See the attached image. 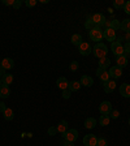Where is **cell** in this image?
Masks as SVG:
<instances>
[{
	"instance_id": "277c9868",
	"label": "cell",
	"mask_w": 130,
	"mask_h": 146,
	"mask_svg": "<svg viewBox=\"0 0 130 146\" xmlns=\"http://www.w3.org/2000/svg\"><path fill=\"white\" fill-rule=\"evenodd\" d=\"M111 50H112L113 55H115L116 58H118V56H122L124 55V46L121 44V43L118 42H112V44H111Z\"/></svg>"
},
{
	"instance_id": "bcb514c9",
	"label": "cell",
	"mask_w": 130,
	"mask_h": 146,
	"mask_svg": "<svg viewBox=\"0 0 130 146\" xmlns=\"http://www.w3.org/2000/svg\"><path fill=\"white\" fill-rule=\"evenodd\" d=\"M3 85V81H1V78H0V86Z\"/></svg>"
},
{
	"instance_id": "9a60e30c",
	"label": "cell",
	"mask_w": 130,
	"mask_h": 146,
	"mask_svg": "<svg viewBox=\"0 0 130 146\" xmlns=\"http://www.w3.org/2000/svg\"><path fill=\"white\" fill-rule=\"evenodd\" d=\"M79 82H81L82 86H86V88H90V86H92V84H94V80H92V77L90 76H82L81 80H79Z\"/></svg>"
},
{
	"instance_id": "d4e9b609",
	"label": "cell",
	"mask_w": 130,
	"mask_h": 146,
	"mask_svg": "<svg viewBox=\"0 0 130 146\" xmlns=\"http://www.w3.org/2000/svg\"><path fill=\"white\" fill-rule=\"evenodd\" d=\"M109 65H111V60H109L108 58H102V59H99V68L107 69Z\"/></svg>"
},
{
	"instance_id": "30bf717a",
	"label": "cell",
	"mask_w": 130,
	"mask_h": 146,
	"mask_svg": "<svg viewBox=\"0 0 130 146\" xmlns=\"http://www.w3.org/2000/svg\"><path fill=\"white\" fill-rule=\"evenodd\" d=\"M109 73V77L113 80L116 78H120V77L122 76V69L120 67H117V65H115V67H111V69L108 70Z\"/></svg>"
},
{
	"instance_id": "d590c367",
	"label": "cell",
	"mask_w": 130,
	"mask_h": 146,
	"mask_svg": "<svg viewBox=\"0 0 130 146\" xmlns=\"http://www.w3.org/2000/svg\"><path fill=\"white\" fill-rule=\"evenodd\" d=\"M118 116H120V112H118L117 110H112V111H111V113H109V117H111V119H117Z\"/></svg>"
},
{
	"instance_id": "74e56055",
	"label": "cell",
	"mask_w": 130,
	"mask_h": 146,
	"mask_svg": "<svg viewBox=\"0 0 130 146\" xmlns=\"http://www.w3.org/2000/svg\"><path fill=\"white\" fill-rule=\"evenodd\" d=\"M122 9H124V12H125V13L130 15V0L125 3V5H124V8H122Z\"/></svg>"
},
{
	"instance_id": "7402d4cb",
	"label": "cell",
	"mask_w": 130,
	"mask_h": 146,
	"mask_svg": "<svg viewBox=\"0 0 130 146\" xmlns=\"http://www.w3.org/2000/svg\"><path fill=\"white\" fill-rule=\"evenodd\" d=\"M1 81H3L4 85L9 86L11 84H13V76L11 74V73H5V74L1 77Z\"/></svg>"
},
{
	"instance_id": "ab89813d",
	"label": "cell",
	"mask_w": 130,
	"mask_h": 146,
	"mask_svg": "<svg viewBox=\"0 0 130 146\" xmlns=\"http://www.w3.org/2000/svg\"><path fill=\"white\" fill-rule=\"evenodd\" d=\"M15 1L16 0H1V3H3L4 5H12V7H13V4H15Z\"/></svg>"
},
{
	"instance_id": "cb8c5ba5",
	"label": "cell",
	"mask_w": 130,
	"mask_h": 146,
	"mask_svg": "<svg viewBox=\"0 0 130 146\" xmlns=\"http://www.w3.org/2000/svg\"><path fill=\"white\" fill-rule=\"evenodd\" d=\"M95 125H96V120L94 117H87L85 120V127L87 129H92V128H95Z\"/></svg>"
},
{
	"instance_id": "c3c4849f",
	"label": "cell",
	"mask_w": 130,
	"mask_h": 146,
	"mask_svg": "<svg viewBox=\"0 0 130 146\" xmlns=\"http://www.w3.org/2000/svg\"><path fill=\"white\" fill-rule=\"evenodd\" d=\"M0 63H1V60H0Z\"/></svg>"
},
{
	"instance_id": "83f0119b",
	"label": "cell",
	"mask_w": 130,
	"mask_h": 146,
	"mask_svg": "<svg viewBox=\"0 0 130 146\" xmlns=\"http://www.w3.org/2000/svg\"><path fill=\"white\" fill-rule=\"evenodd\" d=\"M120 27H121V22L118 21V20H112V21H111V26H109V29L117 31V30H120Z\"/></svg>"
},
{
	"instance_id": "f35d334b",
	"label": "cell",
	"mask_w": 130,
	"mask_h": 146,
	"mask_svg": "<svg viewBox=\"0 0 130 146\" xmlns=\"http://www.w3.org/2000/svg\"><path fill=\"white\" fill-rule=\"evenodd\" d=\"M21 5H22L21 0H16L15 4H13V8H15V9H20V8H21Z\"/></svg>"
},
{
	"instance_id": "4316f807",
	"label": "cell",
	"mask_w": 130,
	"mask_h": 146,
	"mask_svg": "<svg viewBox=\"0 0 130 146\" xmlns=\"http://www.w3.org/2000/svg\"><path fill=\"white\" fill-rule=\"evenodd\" d=\"M121 30H124L125 33L130 31V18H126L124 21H121V27H120Z\"/></svg>"
},
{
	"instance_id": "6da1fadb",
	"label": "cell",
	"mask_w": 130,
	"mask_h": 146,
	"mask_svg": "<svg viewBox=\"0 0 130 146\" xmlns=\"http://www.w3.org/2000/svg\"><path fill=\"white\" fill-rule=\"evenodd\" d=\"M107 52H108V47L104 43H96L92 48V54L95 55V58L102 59V58H107Z\"/></svg>"
},
{
	"instance_id": "52a82bcc",
	"label": "cell",
	"mask_w": 130,
	"mask_h": 146,
	"mask_svg": "<svg viewBox=\"0 0 130 146\" xmlns=\"http://www.w3.org/2000/svg\"><path fill=\"white\" fill-rule=\"evenodd\" d=\"M96 76L100 78V81H102V85H103V84H106L107 81H109V80H111L108 70H107V69H103V68H98V69H96Z\"/></svg>"
},
{
	"instance_id": "8d00e7d4",
	"label": "cell",
	"mask_w": 130,
	"mask_h": 146,
	"mask_svg": "<svg viewBox=\"0 0 130 146\" xmlns=\"http://www.w3.org/2000/svg\"><path fill=\"white\" fill-rule=\"evenodd\" d=\"M47 132H48L49 136H55V134L57 133V128H56V127H49Z\"/></svg>"
},
{
	"instance_id": "1f68e13d",
	"label": "cell",
	"mask_w": 130,
	"mask_h": 146,
	"mask_svg": "<svg viewBox=\"0 0 130 146\" xmlns=\"http://www.w3.org/2000/svg\"><path fill=\"white\" fill-rule=\"evenodd\" d=\"M78 68H79V65H78V61L73 60L72 63H70V65H69V69L72 70V72H76V70H78Z\"/></svg>"
},
{
	"instance_id": "8fae6325",
	"label": "cell",
	"mask_w": 130,
	"mask_h": 146,
	"mask_svg": "<svg viewBox=\"0 0 130 146\" xmlns=\"http://www.w3.org/2000/svg\"><path fill=\"white\" fill-rule=\"evenodd\" d=\"M103 38L108 42H115L116 40V31L112 29H104L103 30Z\"/></svg>"
},
{
	"instance_id": "e575fe53",
	"label": "cell",
	"mask_w": 130,
	"mask_h": 146,
	"mask_svg": "<svg viewBox=\"0 0 130 146\" xmlns=\"http://www.w3.org/2000/svg\"><path fill=\"white\" fill-rule=\"evenodd\" d=\"M36 3H38L36 0H26V1H25L26 7H29V8H33V7H35Z\"/></svg>"
},
{
	"instance_id": "44dd1931",
	"label": "cell",
	"mask_w": 130,
	"mask_h": 146,
	"mask_svg": "<svg viewBox=\"0 0 130 146\" xmlns=\"http://www.w3.org/2000/svg\"><path fill=\"white\" fill-rule=\"evenodd\" d=\"M81 82L79 81H72V82H69V86H68V89H69L70 91H78L79 89H81Z\"/></svg>"
},
{
	"instance_id": "f6af8a7d",
	"label": "cell",
	"mask_w": 130,
	"mask_h": 146,
	"mask_svg": "<svg viewBox=\"0 0 130 146\" xmlns=\"http://www.w3.org/2000/svg\"><path fill=\"white\" fill-rule=\"evenodd\" d=\"M40 3H42V4H47V3H48V0H40Z\"/></svg>"
},
{
	"instance_id": "2e32d148",
	"label": "cell",
	"mask_w": 130,
	"mask_h": 146,
	"mask_svg": "<svg viewBox=\"0 0 130 146\" xmlns=\"http://www.w3.org/2000/svg\"><path fill=\"white\" fill-rule=\"evenodd\" d=\"M120 94L125 98H130V85L129 84H122L120 86Z\"/></svg>"
},
{
	"instance_id": "7dc6e473",
	"label": "cell",
	"mask_w": 130,
	"mask_h": 146,
	"mask_svg": "<svg viewBox=\"0 0 130 146\" xmlns=\"http://www.w3.org/2000/svg\"><path fill=\"white\" fill-rule=\"evenodd\" d=\"M129 125H130V119H129Z\"/></svg>"
},
{
	"instance_id": "f546056e",
	"label": "cell",
	"mask_w": 130,
	"mask_h": 146,
	"mask_svg": "<svg viewBox=\"0 0 130 146\" xmlns=\"http://www.w3.org/2000/svg\"><path fill=\"white\" fill-rule=\"evenodd\" d=\"M125 3H126V1H124V0H116V1H113V8H116V9L124 8Z\"/></svg>"
},
{
	"instance_id": "603a6c76",
	"label": "cell",
	"mask_w": 130,
	"mask_h": 146,
	"mask_svg": "<svg viewBox=\"0 0 130 146\" xmlns=\"http://www.w3.org/2000/svg\"><path fill=\"white\" fill-rule=\"evenodd\" d=\"M70 42L73 43L74 46H79L83 40H82V35L81 34H73L72 38H70Z\"/></svg>"
},
{
	"instance_id": "484cf974",
	"label": "cell",
	"mask_w": 130,
	"mask_h": 146,
	"mask_svg": "<svg viewBox=\"0 0 130 146\" xmlns=\"http://www.w3.org/2000/svg\"><path fill=\"white\" fill-rule=\"evenodd\" d=\"M109 121H111V117H109L108 115H102L99 119V124L102 125V127H107V125H109Z\"/></svg>"
},
{
	"instance_id": "9c48e42d",
	"label": "cell",
	"mask_w": 130,
	"mask_h": 146,
	"mask_svg": "<svg viewBox=\"0 0 130 146\" xmlns=\"http://www.w3.org/2000/svg\"><path fill=\"white\" fill-rule=\"evenodd\" d=\"M98 137L95 134H86L83 137V145L85 146H96Z\"/></svg>"
},
{
	"instance_id": "7a4b0ae2",
	"label": "cell",
	"mask_w": 130,
	"mask_h": 146,
	"mask_svg": "<svg viewBox=\"0 0 130 146\" xmlns=\"http://www.w3.org/2000/svg\"><path fill=\"white\" fill-rule=\"evenodd\" d=\"M88 35H90V39L92 40V42L100 43V40L103 39V30H102L100 27L95 26L92 30L88 31Z\"/></svg>"
},
{
	"instance_id": "3957f363",
	"label": "cell",
	"mask_w": 130,
	"mask_h": 146,
	"mask_svg": "<svg viewBox=\"0 0 130 146\" xmlns=\"http://www.w3.org/2000/svg\"><path fill=\"white\" fill-rule=\"evenodd\" d=\"M91 20L94 21V24L96 25L98 27H102L106 25V22H107V18H106V16L104 15H102V13H95V15H92L91 16Z\"/></svg>"
},
{
	"instance_id": "4dcf8cb0",
	"label": "cell",
	"mask_w": 130,
	"mask_h": 146,
	"mask_svg": "<svg viewBox=\"0 0 130 146\" xmlns=\"http://www.w3.org/2000/svg\"><path fill=\"white\" fill-rule=\"evenodd\" d=\"M107 145H108V141H107L104 137H98L96 146H107Z\"/></svg>"
},
{
	"instance_id": "4fadbf2b",
	"label": "cell",
	"mask_w": 130,
	"mask_h": 146,
	"mask_svg": "<svg viewBox=\"0 0 130 146\" xmlns=\"http://www.w3.org/2000/svg\"><path fill=\"white\" fill-rule=\"evenodd\" d=\"M56 86H57L60 90H67L68 86H69V81H68L65 77H59L57 81H56Z\"/></svg>"
},
{
	"instance_id": "d6986e66",
	"label": "cell",
	"mask_w": 130,
	"mask_h": 146,
	"mask_svg": "<svg viewBox=\"0 0 130 146\" xmlns=\"http://www.w3.org/2000/svg\"><path fill=\"white\" fill-rule=\"evenodd\" d=\"M57 133H61V134H64L65 132L68 131V121H65V120H61L60 123L57 124Z\"/></svg>"
},
{
	"instance_id": "8992f818",
	"label": "cell",
	"mask_w": 130,
	"mask_h": 146,
	"mask_svg": "<svg viewBox=\"0 0 130 146\" xmlns=\"http://www.w3.org/2000/svg\"><path fill=\"white\" fill-rule=\"evenodd\" d=\"M111 111H112V104H111V102L104 100V102H102V103L99 104V112L102 113V115H108L109 116Z\"/></svg>"
},
{
	"instance_id": "e0dca14e",
	"label": "cell",
	"mask_w": 130,
	"mask_h": 146,
	"mask_svg": "<svg viewBox=\"0 0 130 146\" xmlns=\"http://www.w3.org/2000/svg\"><path fill=\"white\" fill-rule=\"evenodd\" d=\"M9 94H11V89H9V86L7 85H1L0 86V98H3V99H5V98L9 97Z\"/></svg>"
},
{
	"instance_id": "ba28073f",
	"label": "cell",
	"mask_w": 130,
	"mask_h": 146,
	"mask_svg": "<svg viewBox=\"0 0 130 146\" xmlns=\"http://www.w3.org/2000/svg\"><path fill=\"white\" fill-rule=\"evenodd\" d=\"M78 51H79V54H81L82 56H87V55H90L91 52H92V48H91L90 43L82 42L81 44L78 46Z\"/></svg>"
},
{
	"instance_id": "ee69618b",
	"label": "cell",
	"mask_w": 130,
	"mask_h": 146,
	"mask_svg": "<svg viewBox=\"0 0 130 146\" xmlns=\"http://www.w3.org/2000/svg\"><path fill=\"white\" fill-rule=\"evenodd\" d=\"M63 146H74V143H73V142H69V141H65Z\"/></svg>"
},
{
	"instance_id": "836d02e7",
	"label": "cell",
	"mask_w": 130,
	"mask_h": 146,
	"mask_svg": "<svg viewBox=\"0 0 130 146\" xmlns=\"http://www.w3.org/2000/svg\"><path fill=\"white\" fill-rule=\"evenodd\" d=\"M63 98L64 99H69L70 97H72V91L69 90V89H67V90H63Z\"/></svg>"
},
{
	"instance_id": "ffe728a7",
	"label": "cell",
	"mask_w": 130,
	"mask_h": 146,
	"mask_svg": "<svg viewBox=\"0 0 130 146\" xmlns=\"http://www.w3.org/2000/svg\"><path fill=\"white\" fill-rule=\"evenodd\" d=\"M3 116L7 121H11V120H13V117H15V112H13L12 108H8V107H7V110L3 112Z\"/></svg>"
},
{
	"instance_id": "d6a6232c",
	"label": "cell",
	"mask_w": 130,
	"mask_h": 146,
	"mask_svg": "<svg viewBox=\"0 0 130 146\" xmlns=\"http://www.w3.org/2000/svg\"><path fill=\"white\" fill-rule=\"evenodd\" d=\"M122 46H124V55L127 58L130 55V42H125V44H122Z\"/></svg>"
},
{
	"instance_id": "ac0fdd59",
	"label": "cell",
	"mask_w": 130,
	"mask_h": 146,
	"mask_svg": "<svg viewBox=\"0 0 130 146\" xmlns=\"http://www.w3.org/2000/svg\"><path fill=\"white\" fill-rule=\"evenodd\" d=\"M116 63H117V67H120L122 69V68L127 67V58L125 56V55L118 56V58H116Z\"/></svg>"
},
{
	"instance_id": "b9f144b4",
	"label": "cell",
	"mask_w": 130,
	"mask_h": 146,
	"mask_svg": "<svg viewBox=\"0 0 130 146\" xmlns=\"http://www.w3.org/2000/svg\"><path fill=\"white\" fill-rule=\"evenodd\" d=\"M4 74H5V69H4V68H1V67H0V78H1V77H3Z\"/></svg>"
},
{
	"instance_id": "5bb4252c",
	"label": "cell",
	"mask_w": 130,
	"mask_h": 146,
	"mask_svg": "<svg viewBox=\"0 0 130 146\" xmlns=\"http://www.w3.org/2000/svg\"><path fill=\"white\" fill-rule=\"evenodd\" d=\"M103 88H104V91L106 93H112L113 90L116 89V81L115 80H109V81H107L106 84H103Z\"/></svg>"
},
{
	"instance_id": "60d3db41",
	"label": "cell",
	"mask_w": 130,
	"mask_h": 146,
	"mask_svg": "<svg viewBox=\"0 0 130 146\" xmlns=\"http://www.w3.org/2000/svg\"><path fill=\"white\" fill-rule=\"evenodd\" d=\"M7 110V106H5V103H4V102H0V112L3 113L4 111H5Z\"/></svg>"
},
{
	"instance_id": "7bdbcfd3",
	"label": "cell",
	"mask_w": 130,
	"mask_h": 146,
	"mask_svg": "<svg viewBox=\"0 0 130 146\" xmlns=\"http://www.w3.org/2000/svg\"><path fill=\"white\" fill-rule=\"evenodd\" d=\"M125 39H126V42H130V31L125 34Z\"/></svg>"
},
{
	"instance_id": "5b68a950",
	"label": "cell",
	"mask_w": 130,
	"mask_h": 146,
	"mask_svg": "<svg viewBox=\"0 0 130 146\" xmlns=\"http://www.w3.org/2000/svg\"><path fill=\"white\" fill-rule=\"evenodd\" d=\"M63 137L65 138V141L74 142V141L78 138V131H77V129H68V131L63 134Z\"/></svg>"
},
{
	"instance_id": "7c38bea8",
	"label": "cell",
	"mask_w": 130,
	"mask_h": 146,
	"mask_svg": "<svg viewBox=\"0 0 130 146\" xmlns=\"http://www.w3.org/2000/svg\"><path fill=\"white\" fill-rule=\"evenodd\" d=\"M0 67L4 68L5 70L13 69V67H15V61H13V59H11V58H5V59H3V60H1Z\"/></svg>"
},
{
	"instance_id": "f1b7e54d",
	"label": "cell",
	"mask_w": 130,
	"mask_h": 146,
	"mask_svg": "<svg viewBox=\"0 0 130 146\" xmlns=\"http://www.w3.org/2000/svg\"><path fill=\"white\" fill-rule=\"evenodd\" d=\"M95 26H96V25L94 24V21L91 20V16H90V17H88L87 20L85 21V27L87 29V30H92V29H94Z\"/></svg>"
}]
</instances>
